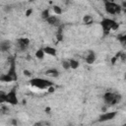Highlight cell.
<instances>
[{
  "instance_id": "cell-18",
  "label": "cell",
  "mask_w": 126,
  "mask_h": 126,
  "mask_svg": "<svg viewBox=\"0 0 126 126\" xmlns=\"http://www.w3.org/2000/svg\"><path fill=\"white\" fill-rule=\"evenodd\" d=\"M50 16V10L48 8L44 9L41 11V14H40V18L43 20V21H46L48 19V17Z\"/></svg>"
},
{
  "instance_id": "cell-26",
  "label": "cell",
  "mask_w": 126,
  "mask_h": 126,
  "mask_svg": "<svg viewBox=\"0 0 126 126\" xmlns=\"http://www.w3.org/2000/svg\"><path fill=\"white\" fill-rule=\"evenodd\" d=\"M11 125L12 126H18V120L16 118H12L11 119Z\"/></svg>"
},
{
  "instance_id": "cell-7",
  "label": "cell",
  "mask_w": 126,
  "mask_h": 126,
  "mask_svg": "<svg viewBox=\"0 0 126 126\" xmlns=\"http://www.w3.org/2000/svg\"><path fill=\"white\" fill-rule=\"evenodd\" d=\"M7 75H9L12 80L14 82H16L18 80V74H17V67H16V61L14 58H12L10 60V63H9V68H8V72H7Z\"/></svg>"
},
{
  "instance_id": "cell-19",
  "label": "cell",
  "mask_w": 126,
  "mask_h": 126,
  "mask_svg": "<svg viewBox=\"0 0 126 126\" xmlns=\"http://www.w3.org/2000/svg\"><path fill=\"white\" fill-rule=\"evenodd\" d=\"M52 11H53V13H54L55 16H59V15H61L62 12H63L62 8H61L60 6H58V5H54V6L52 7Z\"/></svg>"
},
{
  "instance_id": "cell-21",
  "label": "cell",
  "mask_w": 126,
  "mask_h": 126,
  "mask_svg": "<svg viewBox=\"0 0 126 126\" xmlns=\"http://www.w3.org/2000/svg\"><path fill=\"white\" fill-rule=\"evenodd\" d=\"M117 38H118V40L121 42V44H122V45H125V43H126V34H125V33L118 34Z\"/></svg>"
},
{
  "instance_id": "cell-28",
  "label": "cell",
  "mask_w": 126,
  "mask_h": 126,
  "mask_svg": "<svg viewBox=\"0 0 126 126\" xmlns=\"http://www.w3.org/2000/svg\"><path fill=\"white\" fill-rule=\"evenodd\" d=\"M117 61H118V59H117L115 56H113V57L111 58V64H113V65H114V64H115Z\"/></svg>"
},
{
  "instance_id": "cell-20",
  "label": "cell",
  "mask_w": 126,
  "mask_h": 126,
  "mask_svg": "<svg viewBox=\"0 0 126 126\" xmlns=\"http://www.w3.org/2000/svg\"><path fill=\"white\" fill-rule=\"evenodd\" d=\"M61 66L64 70H70V64H69V60L68 59H64L61 62Z\"/></svg>"
},
{
  "instance_id": "cell-24",
  "label": "cell",
  "mask_w": 126,
  "mask_h": 126,
  "mask_svg": "<svg viewBox=\"0 0 126 126\" xmlns=\"http://www.w3.org/2000/svg\"><path fill=\"white\" fill-rule=\"evenodd\" d=\"M55 86H51V87H49L47 90H46V92H47V94H53L54 92H55Z\"/></svg>"
},
{
  "instance_id": "cell-15",
  "label": "cell",
  "mask_w": 126,
  "mask_h": 126,
  "mask_svg": "<svg viewBox=\"0 0 126 126\" xmlns=\"http://www.w3.org/2000/svg\"><path fill=\"white\" fill-rule=\"evenodd\" d=\"M0 82H2V83H13L14 81L12 80V78L9 75H7V73H5V74L0 75Z\"/></svg>"
},
{
  "instance_id": "cell-30",
  "label": "cell",
  "mask_w": 126,
  "mask_h": 126,
  "mask_svg": "<svg viewBox=\"0 0 126 126\" xmlns=\"http://www.w3.org/2000/svg\"><path fill=\"white\" fill-rule=\"evenodd\" d=\"M32 126H42V123H41V121H36L32 124Z\"/></svg>"
},
{
  "instance_id": "cell-2",
  "label": "cell",
  "mask_w": 126,
  "mask_h": 126,
  "mask_svg": "<svg viewBox=\"0 0 126 126\" xmlns=\"http://www.w3.org/2000/svg\"><path fill=\"white\" fill-rule=\"evenodd\" d=\"M30 84L32 87L38 90H47L49 87L54 86V83L52 81L43 78H32L30 80Z\"/></svg>"
},
{
  "instance_id": "cell-4",
  "label": "cell",
  "mask_w": 126,
  "mask_h": 126,
  "mask_svg": "<svg viewBox=\"0 0 126 126\" xmlns=\"http://www.w3.org/2000/svg\"><path fill=\"white\" fill-rule=\"evenodd\" d=\"M103 5H104V9L108 15H118L122 11V8L120 7V5L114 1L105 0V1H103Z\"/></svg>"
},
{
  "instance_id": "cell-9",
  "label": "cell",
  "mask_w": 126,
  "mask_h": 126,
  "mask_svg": "<svg viewBox=\"0 0 126 126\" xmlns=\"http://www.w3.org/2000/svg\"><path fill=\"white\" fill-rule=\"evenodd\" d=\"M49 26H52V27H56L58 28L59 26H61V22H60V19L58 18V16H55V15H50L48 17V19L45 21Z\"/></svg>"
},
{
  "instance_id": "cell-22",
  "label": "cell",
  "mask_w": 126,
  "mask_h": 126,
  "mask_svg": "<svg viewBox=\"0 0 126 126\" xmlns=\"http://www.w3.org/2000/svg\"><path fill=\"white\" fill-rule=\"evenodd\" d=\"M0 103H6V93L0 90Z\"/></svg>"
},
{
  "instance_id": "cell-6",
  "label": "cell",
  "mask_w": 126,
  "mask_h": 126,
  "mask_svg": "<svg viewBox=\"0 0 126 126\" xmlns=\"http://www.w3.org/2000/svg\"><path fill=\"white\" fill-rule=\"evenodd\" d=\"M117 114H118L117 111H105V112H103L102 114L99 115L97 121L100 122V123H103V122H107V121L113 120L117 116Z\"/></svg>"
},
{
  "instance_id": "cell-5",
  "label": "cell",
  "mask_w": 126,
  "mask_h": 126,
  "mask_svg": "<svg viewBox=\"0 0 126 126\" xmlns=\"http://www.w3.org/2000/svg\"><path fill=\"white\" fill-rule=\"evenodd\" d=\"M6 103H8L10 105L19 104V98H18V95H17L16 87L12 88L8 93H6Z\"/></svg>"
},
{
  "instance_id": "cell-14",
  "label": "cell",
  "mask_w": 126,
  "mask_h": 126,
  "mask_svg": "<svg viewBox=\"0 0 126 126\" xmlns=\"http://www.w3.org/2000/svg\"><path fill=\"white\" fill-rule=\"evenodd\" d=\"M69 60V64H70V69L72 70H76L80 67V63L77 59L75 58H71V59H68Z\"/></svg>"
},
{
  "instance_id": "cell-12",
  "label": "cell",
  "mask_w": 126,
  "mask_h": 126,
  "mask_svg": "<svg viewBox=\"0 0 126 126\" xmlns=\"http://www.w3.org/2000/svg\"><path fill=\"white\" fill-rule=\"evenodd\" d=\"M11 41L10 40H2L0 41V51L1 52H7L11 49Z\"/></svg>"
},
{
  "instance_id": "cell-23",
  "label": "cell",
  "mask_w": 126,
  "mask_h": 126,
  "mask_svg": "<svg viewBox=\"0 0 126 126\" xmlns=\"http://www.w3.org/2000/svg\"><path fill=\"white\" fill-rule=\"evenodd\" d=\"M32 12H33V10H32V8H28L27 10H26V13H25V15H26V17H30L32 14Z\"/></svg>"
},
{
  "instance_id": "cell-11",
  "label": "cell",
  "mask_w": 126,
  "mask_h": 126,
  "mask_svg": "<svg viewBox=\"0 0 126 126\" xmlns=\"http://www.w3.org/2000/svg\"><path fill=\"white\" fill-rule=\"evenodd\" d=\"M44 75L49 77V78H58L60 75V72L56 68H50L44 72Z\"/></svg>"
},
{
  "instance_id": "cell-29",
  "label": "cell",
  "mask_w": 126,
  "mask_h": 126,
  "mask_svg": "<svg viewBox=\"0 0 126 126\" xmlns=\"http://www.w3.org/2000/svg\"><path fill=\"white\" fill-rule=\"evenodd\" d=\"M44 111H45V113H50V112H51V108H50V106H46V107L44 108Z\"/></svg>"
},
{
  "instance_id": "cell-17",
  "label": "cell",
  "mask_w": 126,
  "mask_h": 126,
  "mask_svg": "<svg viewBox=\"0 0 126 126\" xmlns=\"http://www.w3.org/2000/svg\"><path fill=\"white\" fill-rule=\"evenodd\" d=\"M83 23L85 25H92L94 23V18L91 15H85L83 17Z\"/></svg>"
},
{
  "instance_id": "cell-25",
  "label": "cell",
  "mask_w": 126,
  "mask_h": 126,
  "mask_svg": "<svg viewBox=\"0 0 126 126\" xmlns=\"http://www.w3.org/2000/svg\"><path fill=\"white\" fill-rule=\"evenodd\" d=\"M56 38L58 41H62L63 40V33H56Z\"/></svg>"
},
{
  "instance_id": "cell-10",
  "label": "cell",
  "mask_w": 126,
  "mask_h": 126,
  "mask_svg": "<svg viewBox=\"0 0 126 126\" xmlns=\"http://www.w3.org/2000/svg\"><path fill=\"white\" fill-rule=\"evenodd\" d=\"M96 60V55H95V52L93 51V50H90L88 52V54L86 55V58H85V61L86 63L88 64H94Z\"/></svg>"
},
{
  "instance_id": "cell-16",
  "label": "cell",
  "mask_w": 126,
  "mask_h": 126,
  "mask_svg": "<svg viewBox=\"0 0 126 126\" xmlns=\"http://www.w3.org/2000/svg\"><path fill=\"white\" fill-rule=\"evenodd\" d=\"M34 56H35V58H36L37 60H42V59L44 58V56H45V53H44V51H43L42 48H39V49H37V50L35 51Z\"/></svg>"
},
{
  "instance_id": "cell-13",
  "label": "cell",
  "mask_w": 126,
  "mask_h": 126,
  "mask_svg": "<svg viewBox=\"0 0 126 126\" xmlns=\"http://www.w3.org/2000/svg\"><path fill=\"white\" fill-rule=\"evenodd\" d=\"M42 49H43L45 55L56 56V54H57V50H56V48H54V47H52V46H44Z\"/></svg>"
},
{
  "instance_id": "cell-3",
  "label": "cell",
  "mask_w": 126,
  "mask_h": 126,
  "mask_svg": "<svg viewBox=\"0 0 126 126\" xmlns=\"http://www.w3.org/2000/svg\"><path fill=\"white\" fill-rule=\"evenodd\" d=\"M102 98H103V101L105 103L106 106H112L114 104H117L121 101V94H116V93H113V92H106L103 94L102 95Z\"/></svg>"
},
{
  "instance_id": "cell-31",
  "label": "cell",
  "mask_w": 126,
  "mask_h": 126,
  "mask_svg": "<svg viewBox=\"0 0 126 126\" xmlns=\"http://www.w3.org/2000/svg\"><path fill=\"white\" fill-rule=\"evenodd\" d=\"M5 11H6V12H10V11H11V6H9V5L6 6V7H5Z\"/></svg>"
},
{
  "instance_id": "cell-27",
  "label": "cell",
  "mask_w": 126,
  "mask_h": 126,
  "mask_svg": "<svg viewBox=\"0 0 126 126\" xmlns=\"http://www.w3.org/2000/svg\"><path fill=\"white\" fill-rule=\"evenodd\" d=\"M24 75L26 77H32V72H30L29 70H24Z\"/></svg>"
},
{
  "instance_id": "cell-1",
  "label": "cell",
  "mask_w": 126,
  "mask_h": 126,
  "mask_svg": "<svg viewBox=\"0 0 126 126\" xmlns=\"http://www.w3.org/2000/svg\"><path fill=\"white\" fill-rule=\"evenodd\" d=\"M100 26H101L104 35H107L111 32H115L119 29V24L115 20L110 19V18H103L100 21Z\"/></svg>"
},
{
  "instance_id": "cell-8",
  "label": "cell",
  "mask_w": 126,
  "mask_h": 126,
  "mask_svg": "<svg viewBox=\"0 0 126 126\" xmlns=\"http://www.w3.org/2000/svg\"><path fill=\"white\" fill-rule=\"evenodd\" d=\"M30 44H31V40L28 37L23 36V37H20V38L17 39V46H18V49L21 52L26 51L29 48Z\"/></svg>"
}]
</instances>
